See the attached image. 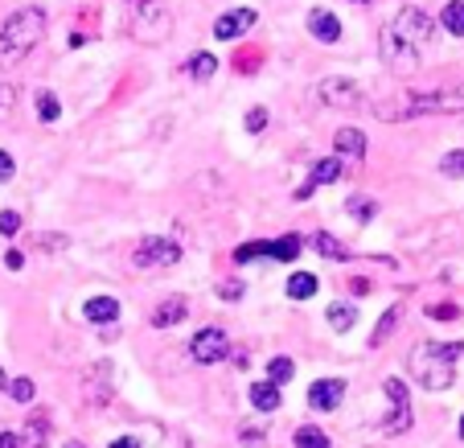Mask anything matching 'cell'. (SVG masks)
<instances>
[{"instance_id": "cell-1", "label": "cell", "mask_w": 464, "mask_h": 448, "mask_svg": "<svg viewBox=\"0 0 464 448\" xmlns=\"http://www.w3.org/2000/svg\"><path fill=\"white\" fill-rule=\"evenodd\" d=\"M374 112H378V120H386V123L420 120V115H460L464 112V87L403 91V95H394V99H378Z\"/></svg>"}, {"instance_id": "cell-2", "label": "cell", "mask_w": 464, "mask_h": 448, "mask_svg": "<svg viewBox=\"0 0 464 448\" xmlns=\"http://www.w3.org/2000/svg\"><path fill=\"white\" fill-rule=\"evenodd\" d=\"M45 37V9L29 5V9H17L5 25H0V71H13L29 54L42 45Z\"/></svg>"}, {"instance_id": "cell-3", "label": "cell", "mask_w": 464, "mask_h": 448, "mask_svg": "<svg viewBox=\"0 0 464 448\" xmlns=\"http://www.w3.org/2000/svg\"><path fill=\"white\" fill-rule=\"evenodd\" d=\"M464 354V342H420L411 350V375L420 387L428 391H448L456 383V362Z\"/></svg>"}, {"instance_id": "cell-4", "label": "cell", "mask_w": 464, "mask_h": 448, "mask_svg": "<svg viewBox=\"0 0 464 448\" xmlns=\"http://www.w3.org/2000/svg\"><path fill=\"white\" fill-rule=\"evenodd\" d=\"M128 34L140 45H165L173 34V13L160 0H128Z\"/></svg>"}, {"instance_id": "cell-5", "label": "cell", "mask_w": 464, "mask_h": 448, "mask_svg": "<svg viewBox=\"0 0 464 448\" xmlns=\"http://www.w3.org/2000/svg\"><path fill=\"white\" fill-rule=\"evenodd\" d=\"M378 54H382V62H386V71L391 74H415L423 66V50H415L391 21L378 29Z\"/></svg>"}, {"instance_id": "cell-6", "label": "cell", "mask_w": 464, "mask_h": 448, "mask_svg": "<svg viewBox=\"0 0 464 448\" xmlns=\"http://www.w3.org/2000/svg\"><path fill=\"white\" fill-rule=\"evenodd\" d=\"M382 391H386V399H391V412H386V420H382V432L386 436H399V432L411 428V391H407V383L399 375L382 378Z\"/></svg>"}, {"instance_id": "cell-7", "label": "cell", "mask_w": 464, "mask_h": 448, "mask_svg": "<svg viewBox=\"0 0 464 448\" xmlns=\"http://www.w3.org/2000/svg\"><path fill=\"white\" fill-rule=\"evenodd\" d=\"M177 259H181V247L165 235H144L140 243H136V251H131V264L144 268V272H152V268H173Z\"/></svg>"}, {"instance_id": "cell-8", "label": "cell", "mask_w": 464, "mask_h": 448, "mask_svg": "<svg viewBox=\"0 0 464 448\" xmlns=\"http://www.w3.org/2000/svg\"><path fill=\"white\" fill-rule=\"evenodd\" d=\"M391 25L399 29V34L407 37V42L415 45V50H428L431 45V37H436V21L428 17L423 9H415V5H407V9H399L391 17Z\"/></svg>"}, {"instance_id": "cell-9", "label": "cell", "mask_w": 464, "mask_h": 448, "mask_svg": "<svg viewBox=\"0 0 464 448\" xmlns=\"http://www.w3.org/2000/svg\"><path fill=\"white\" fill-rule=\"evenodd\" d=\"M189 358L202 362V366H214V362L230 358V337L222 329H198L189 342Z\"/></svg>"}, {"instance_id": "cell-10", "label": "cell", "mask_w": 464, "mask_h": 448, "mask_svg": "<svg viewBox=\"0 0 464 448\" xmlns=\"http://www.w3.org/2000/svg\"><path fill=\"white\" fill-rule=\"evenodd\" d=\"M111 378H115L111 362H95V366L87 370V378H82V399H87V407H103V404H111V395H115Z\"/></svg>"}, {"instance_id": "cell-11", "label": "cell", "mask_w": 464, "mask_h": 448, "mask_svg": "<svg viewBox=\"0 0 464 448\" xmlns=\"http://www.w3.org/2000/svg\"><path fill=\"white\" fill-rule=\"evenodd\" d=\"M255 21H259V13H255L251 5H243V9H227L218 21H214V37H218V42H235V37L251 34Z\"/></svg>"}, {"instance_id": "cell-12", "label": "cell", "mask_w": 464, "mask_h": 448, "mask_svg": "<svg viewBox=\"0 0 464 448\" xmlns=\"http://www.w3.org/2000/svg\"><path fill=\"white\" fill-rule=\"evenodd\" d=\"M316 99L329 107H358L362 103V91L353 79H321L316 83Z\"/></svg>"}, {"instance_id": "cell-13", "label": "cell", "mask_w": 464, "mask_h": 448, "mask_svg": "<svg viewBox=\"0 0 464 448\" xmlns=\"http://www.w3.org/2000/svg\"><path fill=\"white\" fill-rule=\"evenodd\" d=\"M342 399H345L342 378H316L313 387H308V407L313 412H334V407H342Z\"/></svg>"}, {"instance_id": "cell-14", "label": "cell", "mask_w": 464, "mask_h": 448, "mask_svg": "<svg viewBox=\"0 0 464 448\" xmlns=\"http://www.w3.org/2000/svg\"><path fill=\"white\" fill-rule=\"evenodd\" d=\"M308 34H313L316 42H324V45L342 42V17L329 13V9H313L308 13Z\"/></svg>"}, {"instance_id": "cell-15", "label": "cell", "mask_w": 464, "mask_h": 448, "mask_svg": "<svg viewBox=\"0 0 464 448\" xmlns=\"http://www.w3.org/2000/svg\"><path fill=\"white\" fill-rule=\"evenodd\" d=\"M82 317H87L91 326H115L120 321V300L115 297H91L82 305Z\"/></svg>"}, {"instance_id": "cell-16", "label": "cell", "mask_w": 464, "mask_h": 448, "mask_svg": "<svg viewBox=\"0 0 464 448\" xmlns=\"http://www.w3.org/2000/svg\"><path fill=\"white\" fill-rule=\"evenodd\" d=\"M185 313H189V305H185V297H169L160 300L157 308H152V329H169V326H181Z\"/></svg>"}, {"instance_id": "cell-17", "label": "cell", "mask_w": 464, "mask_h": 448, "mask_svg": "<svg viewBox=\"0 0 464 448\" xmlns=\"http://www.w3.org/2000/svg\"><path fill=\"white\" fill-rule=\"evenodd\" d=\"M334 149L342 152V157H366V149H370V141H366V132H358V128H337V136H334Z\"/></svg>"}, {"instance_id": "cell-18", "label": "cell", "mask_w": 464, "mask_h": 448, "mask_svg": "<svg viewBox=\"0 0 464 448\" xmlns=\"http://www.w3.org/2000/svg\"><path fill=\"white\" fill-rule=\"evenodd\" d=\"M399 321H403V308H399V305H391L382 317H378L374 334H370V350H382V346L391 342V334H394V329H399Z\"/></svg>"}, {"instance_id": "cell-19", "label": "cell", "mask_w": 464, "mask_h": 448, "mask_svg": "<svg viewBox=\"0 0 464 448\" xmlns=\"http://www.w3.org/2000/svg\"><path fill=\"white\" fill-rule=\"evenodd\" d=\"M251 407L255 412H263V415H272V412H280V387L276 383H251Z\"/></svg>"}, {"instance_id": "cell-20", "label": "cell", "mask_w": 464, "mask_h": 448, "mask_svg": "<svg viewBox=\"0 0 464 448\" xmlns=\"http://www.w3.org/2000/svg\"><path fill=\"white\" fill-rule=\"evenodd\" d=\"M185 74H189V79H198V83H210L214 74H218V58H214L210 50H198L189 62H185Z\"/></svg>"}, {"instance_id": "cell-21", "label": "cell", "mask_w": 464, "mask_h": 448, "mask_svg": "<svg viewBox=\"0 0 464 448\" xmlns=\"http://www.w3.org/2000/svg\"><path fill=\"white\" fill-rule=\"evenodd\" d=\"M45 440H50V415L37 412L25 420V436H21V448H45Z\"/></svg>"}, {"instance_id": "cell-22", "label": "cell", "mask_w": 464, "mask_h": 448, "mask_svg": "<svg viewBox=\"0 0 464 448\" xmlns=\"http://www.w3.org/2000/svg\"><path fill=\"white\" fill-rule=\"evenodd\" d=\"M300 251H304V239L300 235H280L267 243V255H272V259H284V264H292Z\"/></svg>"}, {"instance_id": "cell-23", "label": "cell", "mask_w": 464, "mask_h": 448, "mask_svg": "<svg viewBox=\"0 0 464 448\" xmlns=\"http://www.w3.org/2000/svg\"><path fill=\"white\" fill-rule=\"evenodd\" d=\"M313 247L324 255V259H334V264H345V259H350L345 243H342V239H334L329 230H316V235H313Z\"/></svg>"}, {"instance_id": "cell-24", "label": "cell", "mask_w": 464, "mask_h": 448, "mask_svg": "<svg viewBox=\"0 0 464 448\" xmlns=\"http://www.w3.org/2000/svg\"><path fill=\"white\" fill-rule=\"evenodd\" d=\"M440 25L452 37H464V0H448L444 9H440Z\"/></svg>"}, {"instance_id": "cell-25", "label": "cell", "mask_w": 464, "mask_h": 448, "mask_svg": "<svg viewBox=\"0 0 464 448\" xmlns=\"http://www.w3.org/2000/svg\"><path fill=\"white\" fill-rule=\"evenodd\" d=\"M316 288H321V280H316L313 272H296L288 280V297L292 300H308V297H316Z\"/></svg>"}, {"instance_id": "cell-26", "label": "cell", "mask_w": 464, "mask_h": 448, "mask_svg": "<svg viewBox=\"0 0 464 448\" xmlns=\"http://www.w3.org/2000/svg\"><path fill=\"white\" fill-rule=\"evenodd\" d=\"M337 177H342V161H337V157H321L313 165V177H308V181H313V185H334Z\"/></svg>"}, {"instance_id": "cell-27", "label": "cell", "mask_w": 464, "mask_h": 448, "mask_svg": "<svg viewBox=\"0 0 464 448\" xmlns=\"http://www.w3.org/2000/svg\"><path fill=\"white\" fill-rule=\"evenodd\" d=\"M292 444L296 448H329V436H324L321 428H313V424H304V428H296Z\"/></svg>"}, {"instance_id": "cell-28", "label": "cell", "mask_w": 464, "mask_h": 448, "mask_svg": "<svg viewBox=\"0 0 464 448\" xmlns=\"http://www.w3.org/2000/svg\"><path fill=\"white\" fill-rule=\"evenodd\" d=\"M345 210H350L358 222H370L378 214V202H374V198H366V194H353L350 202H345Z\"/></svg>"}, {"instance_id": "cell-29", "label": "cell", "mask_w": 464, "mask_h": 448, "mask_svg": "<svg viewBox=\"0 0 464 448\" xmlns=\"http://www.w3.org/2000/svg\"><path fill=\"white\" fill-rule=\"evenodd\" d=\"M292 375H296V366H292V358H272V362H267V383H276V387H284V383H292Z\"/></svg>"}, {"instance_id": "cell-30", "label": "cell", "mask_w": 464, "mask_h": 448, "mask_svg": "<svg viewBox=\"0 0 464 448\" xmlns=\"http://www.w3.org/2000/svg\"><path fill=\"white\" fill-rule=\"evenodd\" d=\"M324 317H329V326H334L337 334H345V329H353V317L358 313H353V305H329Z\"/></svg>"}, {"instance_id": "cell-31", "label": "cell", "mask_w": 464, "mask_h": 448, "mask_svg": "<svg viewBox=\"0 0 464 448\" xmlns=\"http://www.w3.org/2000/svg\"><path fill=\"white\" fill-rule=\"evenodd\" d=\"M17 115V87L13 83H0V123H9Z\"/></svg>"}, {"instance_id": "cell-32", "label": "cell", "mask_w": 464, "mask_h": 448, "mask_svg": "<svg viewBox=\"0 0 464 448\" xmlns=\"http://www.w3.org/2000/svg\"><path fill=\"white\" fill-rule=\"evenodd\" d=\"M37 115H42V123H53L62 115V103L53 91H42V95H37Z\"/></svg>"}, {"instance_id": "cell-33", "label": "cell", "mask_w": 464, "mask_h": 448, "mask_svg": "<svg viewBox=\"0 0 464 448\" xmlns=\"http://www.w3.org/2000/svg\"><path fill=\"white\" fill-rule=\"evenodd\" d=\"M440 173H444V177H464V149L444 152V161H440Z\"/></svg>"}, {"instance_id": "cell-34", "label": "cell", "mask_w": 464, "mask_h": 448, "mask_svg": "<svg viewBox=\"0 0 464 448\" xmlns=\"http://www.w3.org/2000/svg\"><path fill=\"white\" fill-rule=\"evenodd\" d=\"M263 66V54L259 50H238V58H235V71L238 74H255Z\"/></svg>"}, {"instance_id": "cell-35", "label": "cell", "mask_w": 464, "mask_h": 448, "mask_svg": "<svg viewBox=\"0 0 464 448\" xmlns=\"http://www.w3.org/2000/svg\"><path fill=\"white\" fill-rule=\"evenodd\" d=\"M9 395L17 404H29L34 399V378H9Z\"/></svg>"}, {"instance_id": "cell-36", "label": "cell", "mask_w": 464, "mask_h": 448, "mask_svg": "<svg viewBox=\"0 0 464 448\" xmlns=\"http://www.w3.org/2000/svg\"><path fill=\"white\" fill-rule=\"evenodd\" d=\"M259 255H267V243H243V247H235V264H251Z\"/></svg>"}, {"instance_id": "cell-37", "label": "cell", "mask_w": 464, "mask_h": 448, "mask_svg": "<svg viewBox=\"0 0 464 448\" xmlns=\"http://www.w3.org/2000/svg\"><path fill=\"white\" fill-rule=\"evenodd\" d=\"M17 230H21V214L17 210H0V235L13 239Z\"/></svg>"}, {"instance_id": "cell-38", "label": "cell", "mask_w": 464, "mask_h": 448, "mask_svg": "<svg viewBox=\"0 0 464 448\" xmlns=\"http://www.w3.org/2000/svg\"><path fill=\"white\" fill-rule=\"evenodd\" d=\"M267 120H272V115H267V107H251V112H246V132H263V128H267Z\"/></svg>"}, {"instance_id": "cell-39", "label": "cell", "mask_w": 464, "mask_h": 448, "mask_svg": "<svg viewBox=\"0 0 464 448\" xmlns=\"http://www.w3.org/2000/svg\"><path fill=\"white\" fill-rule=\"evenodd\" d=\"M428 317H431V321H456V317H460V308H456V305H428Z\"/></svg>"}, {"instance_id": "cell-40", "label": "cell", "mask_w": 464, "mask_h": 448, "mask_svg": "<svg viewBox=\"0 0 464 448\" xmlns=\"http://www.w3.org/2000/svg\"><path fill=\"white\" fill-rule=\"evenodd\" d=\"M13 173H17V161H13L9 152L0 149V185H5V181H13Z\"/></svg>"}, {"instance_id": "cell-41", "label": "cell", "mask_w": 464, "mask_h": 448, "mask_svg": "<svg viewBox=\"0 0 464 448\" xmlns=\"http://www.w3.org/2000/svg\"><path fill=\"white\" fill-rule=\"evenodd\" d=\"M345 284H350V292H353V297H370V288H374V284H370L366 276H350V280H345Z\"/></svg>"}, {"instance_id": "cell-42", "label": "cell", "mask_w": 464, "mask_h": 448, "mask_svg": "<svg viewBox=\"0 0 464 448\" xmlns=\"http://www.w3.org/2000/svg\"><path fill=\"white\" fill-rule=\"evenodd\" d=\"M66 243H71L66 235H37L34 247H50V251H58V247H66Z\"/></svg>"}, {"instance_id": "cell-43", "label": "cell", "mask_w": 464, "mask_h": 448, "mask_svg": "<svg viewBox=\"0 0 464 448\" xmlns=\"http://www.w3.org/2000/svg\"><path fill=\"white\" fill-rule=\"evenodd\" d=\"M218 297H222V300H238V297H243V284H238V280H227V284L218 288Z\"/></svg>"}, {"instance_id": "cell-44", "label": "cell", "mask_w": 464, "mask_h": 448, "mask_svg": "<svg viewBox=\"0 0 464 448\" xmlns=\"http://www.w3.org/2000/svg\"><path fill=\"white\" fill-rule=\"evenodd\" d=\"M0 448H21V436L9 428H0Z\"/></svg>"}, {"instance_id": "cell-45", "label": "cell", "mask_w": 464, "mask_h": 448, "mask_svg": "<svg viewBox=\"0 0 464 448\" xmlns=\"http://www.w3.org/2000/svg\"><path fill=\"white\" fill-rule=\"evenodd\" d=\"M5 264H9L13 272H21V268H25V255H21V251H5Z\"/></svg>"}, {"instance_id": "cell-46", "label": "cell", "mask_w": 464, "mask_h": 448, "mask_svg": "<svg viewBox=\"0 0 464 448\" xmlns=\"http://www.w3.org/2000/svg\"><path fill=\"white\" fill-rule=\"evenodd\" d=\"M316 194V185L313 181H304V185H300V190H296V194H292V198H296V202H308V198H313Z\"/></svg>"}, {"instance_id": "cell-47", "label": "cell", "mask_w": 464, "mask_h": 448, "mask_svg": "<svg viewBox=\"0 0 464 448\" xmlns=\"http://www.w3.org/2000/svg\"><path fill=\"white\" fill-rule=\"evenodd\" d=\"M243 444H251V448H259V444H263V436H259V432H243Z\"/></svg>"}, {"instance_id": "cell-48", "label": "cell", "mask_w": 464, "mask_h": 448, "mask_svg": "<svg viewBox=\"0 0 464 448\" xmlns=\"http://www.w3.org/2000/svg\"><path fill=\"white\" fill-rule=\"evenodd\" d=\"M111 448H140V444H136L131 436H120V440H111Z\"/></svg>"}, {"instance_id": "cell-49", "label": "cell", "mask_w": 464, "mask_h": 448, "mask_svg": "<svg viewBox=\"0 0 464 448\" xmlns=\"http://www.w3.org/2000/svg\"><path fill=\"white\" fill-rule=\"evenodd\" d=\"M5 387H9V378H5V370H0V391H5Z\"/></svg>"}, {"instance_id": "cell-50", "label": "cell", "mask_w": 464, "mask_h": 448, "mask_svg": "<svg viewBox=\"0 0 464 448\" xmlns=\"http://www.w3.org/2000/svg\"><path fill=\"white\" fill-rule=\"evenodd\" d=\"M460 440H464V415H460Z\"/></svg>"}, {"instance_id": "cell-51", "label": "cell", "mask_w": 464, "mask_h": 448, "mask_svg": "<svg viewBox=\"0 0 464 448\" xmlns=\"http://www.w3.org/2000/svg\"><path fill=\"white\" fill-rule=\"evenodd\" d=\"M353 5H370V0H353Z\"/></svg>"}, {"instance_id": "cell-52", "label": "cell", "mask_w": 464, "mask_h": 448, "mask_svg": "<svg viewBox=\"0 0 464 448\" xmlns=\"http://www.w3.org/2000/svg\"><path fill=\"white\" fill-rule=\"evenodd\" d=\"M66 448H82V444H66Z\"/></svg>"}]
</instances>
